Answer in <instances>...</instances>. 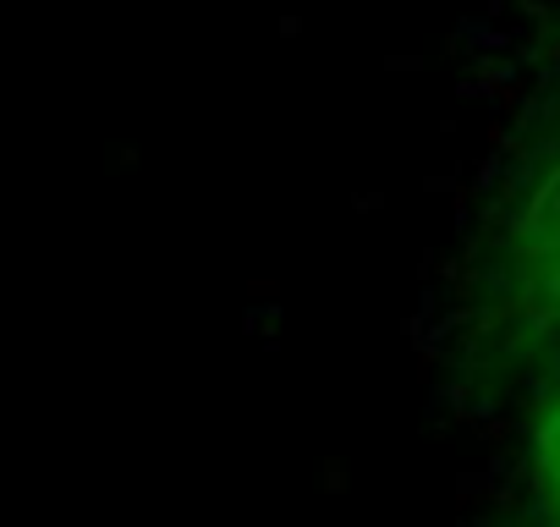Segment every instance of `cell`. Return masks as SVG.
<instances>
[{
  "mask_svg": "<svg viewBox=\"0 0 560 527\" xmlns=\"http://www.w3.org/2000/svg\"><path fill=\"white\" fill-rule=\"evenodd\" d=\"M560 379V89L527 116L472 231L451 330L445 390L467 412L533 401Z\"/></svg>",
  "mask_w": 560,
  "mask_h": 527,
  "instance_id": "obj_1",
  "label": "cell"
},
{
  "mask_svg": "<svg viewBox=\"0 0 560 527\" xmlns=\"http://www.w3.org/2000/svg\"><path fill=\"white\" fill-rule=\"evenodd\" d=\"M522 494H527V516H538V522H560V379L544 385V390L527 401Z\"/></svg>",
  "mask_w": 560,
  "mask_h": 527,
  "instance_id": "obj_2",
  "label": "cell"
}]
</instances>
